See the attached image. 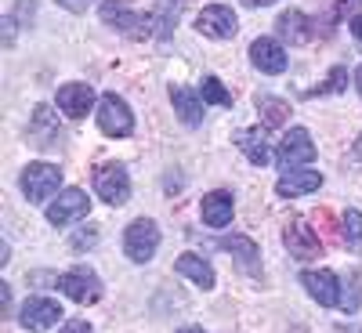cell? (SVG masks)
I'll return each mask as SVG.
<instances>
[{
  "label": "cell",
  "instance_id": "cell-25",
  "mask_svg": "<svg viewBox=\"0 0 362 333\" xmlns=\"http://www.w3.org/2000/svg\"><path fill=\"white\" fill-rule=\"evenodd\" d=\"M177 11H181V0H156L153 18H156V37H160V40H167V37H170Z\"/></svg>",
  "mask_w": 362,
  "mask_h": 333
},
{
  "label": "cell",
  "instance_id": "cell-8",
  "mask_svg": "<svg viewBox=\"0 0 362 333\" xmlns=\"http://www.w3.org/2000/svg\"><path fill=\"white\" fill-rule=\"evenodd\" d=\"M196 33H203L210 40H232L239 33V18L225 4H210V8H203L196 15Z\"/></svg>",
  "mask_w": 362,
  "mask_h": 333
},
{
  "label": "cell",
  "instance_id": "cell-38",
  "mask_svg": "<svg viewBox=\"0 0 362 333\" xmlns=\"http://www.w3.org/2000/svg\"><path fill=\"white\" fill-rule=\"evenodd\" d=\"M355 153L362 156V134H358V141H355Z\"/></svg>",
  "mask_w": 362,
  "mask_h": 333
},
{
  "label": "cell",
  "instance_id": "cell-26",
  "mask_svg": "<svg viewBox=\"0 0 362 333\" xmlns=\"http://www.w3.org/2000/svg\"><path fill=\"white\" fill-rule=\"evenodd\" d=\"M203 102H206V105L232 109V90H225V83H221L218 76H203Z\"/></svg>",
  "mask_w": 362,
  "mask_h": 333
},
{
  "label": "cell",
  "instance_id": "cell-11",
  "mask_svg": "<svg viewBox=\"0 0 362 333\" xmlns=\"http://www.w3.org/2000/svg\"><path fill=\"white\" fill-rule=\"evenodd\" d=\"M87 210H90L87 192H80V189H66V192H58L54 203H47V221H51V225H69V221L87 218Z\"/></svg>",
  "mask_w": 362,
  "mask_h": 333
},
{
  "label": "cell",
  "instance_id": "cell-20",
  "mask_svg": "<svg viewBox=\"0 0 362 333\" xmlns=\"http://www.w3.org/2000/svg\"><path fill=\"white\" fill-rule=\"evenodd\" d=\"M174 271L185 276V279H192L199 290H214V268H210V261H203L199 254H181Z\"/></svg>",
  "mask_w": 362,
  "mask_h": 333
},
{
  "label": "cell",
  "instance_id": "cell-22",
  "mask_svg": "<svg viewBox=\"0 0 362 333\" xmlns=\"http://www.w3.org/2000/svg\"><path fill=\"white\" fill-rule=\"evenodd\" d=\"M170 102H174V112L185 119L189 127H199V124H203V105H206V102H199L196 90H189V87H170Z\"/></svg>",
  "mask_w": 362,
  "mask_h": 333
},
{
  "label": "cell",
  "instance_id": "cell-28",
  "mask_svg": "<svg viewBox=\"0 0 362 333\" xmlns=\"http://www.w3.org/2000/svg\"><path fill=\"white\" fill-rule=\"evenodd\" d=\"M95 243H98V228H80V232L69 239L73 250H87V247H95Z\"/></svg>",
  "mask_w": 362,
  "mask_h": 333
},
{
  "label": "cell",
  "instance_id": "cell-19",
  "mask_svg": "<svg viewBox=\"0 0 362 333\" xmlns=\"http://www.w3.org/2000/svg\"><path fill=\"white\" fill-rule=\"evenodd\" d=\"M276 29H279V37H283L286 44H308V40L315 37V25L308 22V15H305V11H293V8L276 18Z\"/></svg>",
  "mask_w": 362,
  "mask_h": 333
},
{
  "label": "cell",
  "instance_id": "cell-3",
  "mask_svg": "<svg viewBox=\"0 0 362 333\" xmlns=\"http://www.w3.org/2000/svg\"><path fill=\"white\" fill-rule=\"evenodd\" d=\"M95 112H98V127H102L105 138H131L134 134V112L119 95H112V90L102 95Z\"/></svg>",
  "mask_w": 362,
  "mask_h": 333
},
{
  "label": "cell",
  "instance_id": "cell-21",
  "mask_svg": "<svg viewBox=\"0 0 362 333\" xmlns=\"http://www.w3.org/2000/svg\"><path fill=\"white\" fill-rule=\"evenodd\" d=\"M239 148L247 153V160L254 163V167H268V160H272V145H268V134H264V127H250V131H239Z\"/></svg>",
  "mask_w": 362,
  "mask_h": 333
},
{
  "label": "cell",
  "instance_id": "cell-7",
  "mask_svg": "<svg viewBox=\"0 0 362 333\" xmlns=\"http://www.w3.org/2000/svg\"><path fill=\"white\" fill-rule=\"evenodd\" d=\"M315 156H319V148H315V141H312V134H308L305 127H290L286 138H283L279 148H276V160H279V167H286V170L305 167V163H312Z\"/></svg>",
  "mask_w": 362,
  "mask_h": 333
},
{
  "label": "cell",
  "instance_id": "cell-18",
  "mask_svg": "<svg viewBox=\"0 0 362 333\" xmlns=\"http://www.w3.org/2000/svg\"><path fill=\"white\" fill-rule=\"evenodd\" d=\"M221 250H228L247 276H261V254L254 247V239H247V235H225L221 239Z\"/></svg>",
  "mask_w": 362,
  "mask_h": 333
},
{
  "label": "cell",
  "instance_id": "cell-1",
  "mask_svg": "<svg viewBox=\"0 0 362 333\" xmlns=\"http://www.w3.org/2000/svg\"><path fill=\"white\" fill-rule=\"evenodd\" d=\"M58 189H62V167H54V163H29L22 170V196L33 206L47 203V196H54Z\"/></svg>",
  "mask_w": 362,
  "mask_h": 333
},
{
  "label": "cell",
  "instance_id": "cell-2",
  "mask_svg": "<svg viewBox=\"0 0 362 333\" xmlns=\"http://www.w3.org/2000/svg\"><path fill=\"white\" fill-rule=\"evenodd\" d=\"M160 250V225L153 218H138L127 225L124 232V254L134 261V264H145V261H153Z\"/></svg>",
  "mask_w": 362,
  "mask_h": 333
},
{
  "label": "cell",
  "instance_id": "cell-14",
  "mask_svg": "<svg viewBox=\"0 0 362 333\" xmlns=\"http://www.w3.org/2000/svg\"><path fill=\"white\" fill-rule=\"evenodd\" d=\"M250 62L261 69V73H268V76H279L283 69H286V51H283V44L279 40H272V37H257L254 44H250Z\"/></svg>",
  "mask_w": 362,
  "mask_h": 333
},
{
  "label": "cell",
  "instance_id": "cell-36",
  "mask_svg": "<svg viewBox=\"0 0 362 333\" xmlns=\"http://www.w3.org/2000/svg\"><path fill=\"white\" fill-rule=\"evenodd\" d=\"M355 90H358V95H362V66L355 69Z\"/></svg>",
  "mask_w": 362,
  "mask_h": 333
},
{
  "label": "cell",
  "instance_id": "cell-31",
  "mask_svg": "<svg viewBox=\"0 0 362 333\" xmlns=\"http://www.w3.org/2000/svg\"><path fill=\"white\" fill-rule=\"evenodd\" d=\"M62 333H90V322H83V319H69V322L62 326Z\"/></svg>",
  "mask_w": 362,
  "mask_h": 333
},
{
  "label": "cell",
  "instance_id": "cell-33",
  "mask_svg": "<svg viewBox=\"0 0 362 333\" xmlns=\"http://www.w3.org/2000/svg\"><path fill=\"white\" fill-rule=\"evenodd\" d=\"M15 44V18H4V47Z\"/></svg>",
  "mask_w": 362,
  "mask_h": 333
},
{
  "label": "cell",
  "instance_id": "cell-6",
  "mask_svg": "<svg viewBox=\"0 0 362 333\" xmlns=\"http://www.w3.org/2000/svg\"><path fill=\"white\" fill-rule=\"evenodd\" d=\"M58 290H62L66 297H73L76 305H95V300L102 297V279L95 268L87 264H76L69 271H62V279H58Z\"/></svg>",
  "mask_w": 362,
  "mask_h": 333
},
{
  "label": "cell",
  "instance_id": "cell-13",
  "mask_svg": "<svg viewBox=\"0 0 362 333\" xmlns=\"http://www.w3.org/2000/svg\"><path fill=\"white\" fill-rule=\"evenodd\" d=\"M29 141H33L37 148H54L58 141H62V124H58L51 105L33 109V119H29Z\"/></svg>",
  "mask_w": 362,
  "mask_h": 333
},
{
  "label": "cell",
  "instance_id": "cell-35",
  "mask_svg": "<svg viewBox=\"0 0 362 333\" xmlns=\"http://www.w3.org/2000/svg\"><path fill=\"white\" fill-rule=\"evenodd\" d=\"M11 261V250H8V243H0V264H8Z\"/></svg>",
  "mask_w": 362,
  "mask_h": 333
},
{
  "label": "cell",
  "instance_id": "cell-5",
  "mask_svg": "<svg viewBox=\"0 0 362 333\" xmlns=\"http://www.w3.org/2000/svg\"><path fill=\"white\" fill-rule=\"evenodd\" d=\"M95 192L109 206H124L131 199V174L124 163H102L95 167Z\"/></svg>",
  "mask_w": 362,
  "mask_h": 333
},
{
  "label": "cell",
  "instance_id": "cell-4",
  "mask_svg": "<svg viewBox=\"0 0 362 333\" xmlns=\"http://www.w3.org/2000/svg\"><path fill=\"white\" fill-rule=\"evenodd\" d=\"M102 22L109 29H116V33H127V37L141 40V37L153 33V22L156 18L153 15H138L127 4H119V0H105V4H102Z\"/></svg>",
  "mask_w": 362,
  "mask_h": 333
},
{
  "label": "cell",
  "instance_id": "cell-10",
  "mask_svg": "<svg viewBox=\"0 0 362 333\" xmlns=\"http://www.w3.org/2000/svg\"><path fill=\"white\" fill-rule=\"evenodd\" d=\"M283 243H286V250H290L297 261H308V257H319V254H322L319 235L312 232V225H308L305 218H293V221L283 228Z\"/></svg>",
  "mask_w": 362,
  "mask_h": 333
},
{
  "label": "cell",
  "instance_id": "cell-37",
  "mask_svg": "<svg viewBox=\"0 0 362 333\" xmlns=\"http://www.w3.org/2000/svg\"><path fill=\"white\" fill-rule=\"evenodd\" d=\"M177 333H203V326H185V329H177Z\"/></svg>",
  "mask_w": 362,
  "mask_h": 333
},
{
  "label": "cell",
  "instance_id": "cell-17",
  "mask_svg": "<svg viewBox=\"0 0 362 333\" xmlns=\"http://www.w3.org/2000/svg\"><path fill=\"white\" fill-rule=\"evenodd\" d=\"M232 210H235V203H232V192H225V189H214V192H206V196H203L199 214H203V225H210V228H225V225L232 221Z\"/></svg>",
  "mask_w": 362,
  "mask_h": 333
},
{
  "label": "cell",
  "instance_id": "cell-15",
  "mask_svg": "<svg viewBox=\"0 0 362 333\" xmlns=\"http://www.w3.org/2000/svg\"><path fill=\"white\" fill-rule=\"evenodd\" d=\"M58 109L69 119H83L87 109H95V90H90V83H62L58 87Z\"/></svg>",
  "mask_w": 362,
  "mask_h": 333
},
{
  "label": "cell",
  "instance_id": "cell-27",
  "mask_svg": "<svg viewBox=\"0 0 362 333\" xmlns=\"http://www.w3.org/2000/svg\"><path fill=\"white\" fill-rule=\"evenodd\" d=\"M344 80H348V69H344V66L329 69V80H326L319 90H312V95H329V90H341V87H344Z\"/></svg>",
  "mask_w": 362,
  "mask_h": 333
},
{
  "label": "cell",
  "instance_id": "cell-30",
  "mask_svg": "<svg viewBox=\"0 0 362 333\" xmlns=\"http://www.w3.org/2000/svg\"><path fill=\"white\" fill-rule=\"evenodd\" d=\"M362 8V0H334V18H344V11Z\"/></svg>",
  "mask_w": 362,
  "mask_h": 333
},
{
  "label": "cell",
  "instance_id": "cell-32",
  "mask_svg": "<svg viewBox=\"0 0 362 333\" xmlns=\"http://www.w3.org/2000/svg\"><path fill=\"white\" fill-rule=\"evenodd\" d=\"M348 29H351V37H355V40H362V11L348 18Z\"/></svg>",
  "mask_w": 362,
  "mask_h": 333
},
{
  "label": "cell",
  "instance_id": "cell-16",
  "mask_svg": "<svg viewBox=\"0 0 362 333\" xmlns=\"http://www.w3.org/2000/svg\"><path fill=\"white\" fill-rule=\"evenodd\" d=\"M322 185V174L319 170H305V167H297V170H283V177L276 181V192L283 199H293V196H308Z\"/></svg>",
  "mask_w": 362,
  "mask_h": 333
},
{
  "label": "cell",
  "instance_id": "cell-24",
  "mask_svg": "<svg viewBox=\"0 0 362 333\" xmlns=\"http://www.w3.org/2000/svg\"><path fill=\"white\" fill-rule=\"evenodd\" d=\"M341 235H344V247L351 254H362V214L351 206L344 210V218H341Z\"/></svg>",
  "mask_w": 362,
  "mask_h": 333
},
{
  "label": "cell",
  "instance_id": "cell-9",
  "mask_svg": "<svg viewBox=\"0 0 362 333\" xmlns=\"http://www.w3.org/2000/svg\"><path fill=\"white\" fill-rule=\"evenodd\" d=\"M58 319H62V308H58L51 297H25V305L18 308V326L29 329V333L51 329Z\"/></svg>",
  "mask_w": 362,
  "mask_h": 333
},
{
  "label": "cell",
  "instance_id": "cell-29",
  "mask_svg": "<svg viewBox=\"0 0 362 333\" xmlns=\"http://www.w3.org/2000/svg\"><path fill=\"white\" fill-rule=\"evenodd\" d=\"M90 4H98V0H58V8H66V11H73V15H83Z\"/></svg>",
  "mask_w": 362,
  "mask_h": 333
},
{
  "label": "cell",
  "instance_id": "cell-12",
  "mask_svg": "<svg viewBox=\"0 0 362 333\" xmlns=\"http://www.w3.org/2000/svg\"><path fill=\"white\" fill-rule=\"evenodd\" d=\"M300 283H305V290L319 300L322 308H337L341 305V283L329 268H308L305 276H300Z\"/></svg>",
  "mask_w": 362,
  "mask_h": 333
},
{
  "label": "cell",
  "instance_id": "cell-34",
  "mask_svg": "<svg viewBox=\"0 0 362 333\" xmlns=\"http://www.w3.org/2000/svg\"><path fill=\"white\" fill-rule=\"evenodd\" d=\"M247 8H268V4H276V0H243Z\"/></svg>",
  "mask_w": 362,
  "mask_h": 333
},
{
  "label": "cell",
  "instance_id": "cell-23",
  "mask_svg": "<svg viewBox=\"0 0 362 333\" xmlns=\"http://www.w3.org/2000/svg\"><path fill=\"white\" fill-rule=\"evenodd\" d=\"M257 112H261V124L264 127H283L290 119V105L276 95H257Z\"/></svg>",
  "mask_w": 362,
  "mask_h": 333
}]
</instances>
